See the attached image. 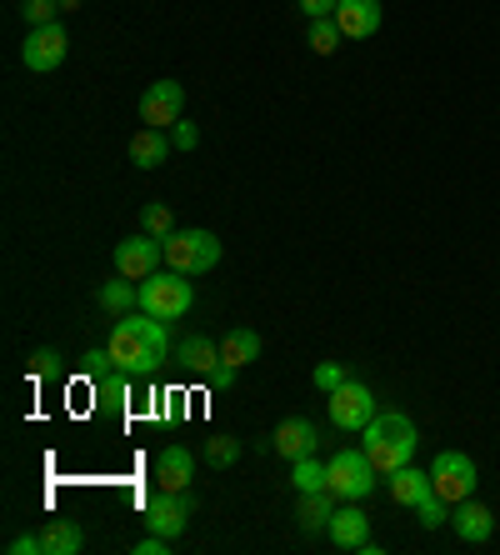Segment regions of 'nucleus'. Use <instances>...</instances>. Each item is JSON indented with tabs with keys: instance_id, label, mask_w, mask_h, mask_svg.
Wrapping results in <instances>:
<instances>
[{
	"instance_id": "nucleus-7",
	"label": "nucleus",
	"mask_w": 500,
	"mask_h": 555,
	"mask_svg": "<svg viewBox=\"0 0 500 555\" xmlns=\"http://www.w3.org/2000/svg\"><path fill=\"white\" fill-rule=\"evenodd\" d=\"M65 51H70V36H65L61 21H51V26H30L26 46H21V61H26V70H36V76H51V70H61Z\"/></svg>"
},
{
	"instance_id": "nucleus-14",
	"label": "nucleus",
	"mask_w": 500,
	"mask_h": 555,
	"mask_svg": "<svg viewBox=\"0 0 500 555\" xmlns=\"http://www.w3.org/2000/svg\"><path fill=\"white\" fill-rule=\"evenodd\" d=\"M450 526H456V535H461L465 545H486L490 535H496V511H490L486 501L465 495V501H456V516H450Z\"/></svg>"
},
{
	"instance_id": "nucleus-1",
	"label": "nucleus",
	"mask_w": 500,
	"mask_h": 555,
	"mask_svg": "<svg viewBox=\"0 0 500 555\" xmlns=\"http://www.w3.org/2000/svg\"><path fill=\"white\" fill-rule=\"evenodd\" d=\"M111 361L120 365V371H130L136 380H145V375H155L161 365L170 361V336H166V321H155L151 310H126L116 325H111Z\"/></svg>"
},
{
	"instance_id": "nucleus-10",
	"label": "nucleus",
	"mask_w": 500,
	"mask_h": 555,
	"mask_svg": "<svg viewBox=\"0 0 500 555\" xmlns=\"http://www.w3.org/2000/svg\"><path fill=\"white\" fill-rule=\"evenodd\" d=\"M191 511H195L191 491H155L151 501H145V526H151L155 535H170V541H176L180 530L191 526Z\"/></svg>"
},
{
	"instance_id": "nucleus-3",
	"label": "nucleus",
	"mask_w": 500,
	"mask_h": 555,
	"mask_svg": "<svg viewBox=\"0 0 500 555\" xmlns=\"http://www.w3.org/2000/svg\"><path fill=\"white\" fill-rule=\"evenodd\" d=\"M161 246H166V271L206 275V271L220 266V241L210 231H201V225H191V231H170Z\"/></svg>"
},
{
	"instance_id": "nucleus-22",
	"label": "nucleus",
	"mask_w": 500,
	"mask_h": 555,
	"mask_svg": "<svg viewBox=\"0 0 500 555\" xmlns=\"http://www.w3.org/2000/svg\"><path fill=\"white\" fill-rule=\"evenodd\" d=\"M291 486H295L300 495H310V491H331V465L316 461V451L300 455V461H291Z\"/></svg>"
},
{
	"instance_id": "nucleus-24",
	"label": "nucleus",
	"mask_w": 500,
	"mask_h": 555,
	"mask_svg": "<svg viewBox=\"0 0 500 555\" xmlns=\"http://www.w3.org/2000/svg\"><path fill=\"white\" fill-rule=\"evenodd\" d=\"M95 300H101L111 315H126V310L141 306V281H126V275H120V281H105L101 291H95Z\"/></svg>"
},
{
	"instance_id": "nucleus-18",
	"label": "nucleus",
	"mask_w": 500,
	"mask_h": 555,
	"mask_svg": "<svg viewBox=\"0 0 500 555\" xmlns=\"http://www.w3.org/2000/svg\"><path fill=\"white\" fill-rule=\"evenodd\" d=\"M170 151H176V141H166V130H155V126H141L136 135H130V166L136 170L166 166Z\"/></svg>"
},
{
	"instance_id": "nucleus-29",
	"label": "nucleus",
	"mask_w": 500,
	"mask_h": 555,
	"mask_svg": "<svg viewBox=\"0 0 500 555\" xmlns=\"http://www.w3.org/2000/svg\"><path fill=\"white\" fill-rule=\"evenodd\" d=\"M446 511H450V501H440V495L431 491V495H425L421 505H415V520H421L425 530H440V526H446V520H450Z\"/></svg>"
},
{
	"instance_id": "nucleus-23",
	"label": "nucleus",
	"mask_w": 500,
	"mask_h": 555,
	"mask_svg": "<svg viewBox=\"0 0 500 555\" xmlns=\"http://www.w3.org/2000/svg\"><path fill=\"white\" fill-rule=\"evenodd\" d=\"M220 361L235 365V371H245L251 361H260V336L256 331H245V325L241 331H231V336L220 340Z\"/></svg>"
},
{
	"instance_id": "nucleus-25",
	"label": "nucleus",
	"mask_w": 500,
	"mask_h": 555,
	"mask_svg": "<svg viewBox=\"0 0 500 555\" xmlns=\"http://www.w3.org/2000/svg\"><path fill=\"white\" fill-rule=\"evenodd\" d=\"M306 40H310V51H316V55H335L346 36H341V26H335V15H325V21H310V36Z\"/></svg>"
},
{
	"instance_id": "nucleus-11",
	"label": "nucleus",
	"mask_w": 500,
	"mask_h": 555,
	"mask_svg": "<svg viewBox=\"0 0 500 555\" xmlns=\"http://www.w3.org/2000/svg\"><path fill=\"white\" fill-rule=\"evenodd\" d=\"M161 260H166V246L141 231L116 246V275H126V281H151V275L161 271Z\"/></svg>"
},
{
	"instance_id": "nucleus-5",
	"label": "nucleus",
	"mask_w": 500,
	"mask_h": 555,
	"mask_svg": "<svg viewBox=\"0 0 500 555\" xmlns=\"http://www.w3.org/2000/svg\"><path fill=\"white\" fill-rule=\"evenodd\" d=\"M191 306H195L191 275L155 271L151 281H141V310H151L155 321H180V315H191Z\"/></svg>"
},
{
	"instance_id": "nucleus-20",
	"label": "nucleus",
	"mask_w": 500,
	"mask_h": 555,
	"mask_svg": "<svg viewBox=\"0 0 500 555\" xmlns=\"http://www.w3.org/2000/svg\"><path fill=\"white\" fill-rule=\"evenodd\" d=\"M335 495L331 491H310V495H300V505H295V520H300V530L306 535H321L325 526H331V516H335Z\"/></svg>"
},
{
	"instance_id": "nucleus-17",
	"label": "nucleus",
	"mask_w": 500,
	"mask_h": 555,
	"mask_svg": "<svg viewBox=\"0 0 500 555\" xmlns=\"http://www.w3.org/2000/svg\"><path fill=\"white\" fill-rule=\"evenodd\" d=\"M385 486H390V501L406 505V511H415L425 495L436 491V486H431V470H421V465H396V470L385 476Z\"/></svg>"
},
{
	"instance_id": "nucleus-12",
	"label": "nucleus",
	"mask_w": 500,
	"mask_h": 555,
	"mask_svg": "<svg viewBox=\"0 0 500 555\" xmlns=\"http://www.w3.org/2000/svg\"><path fill=\"white\" fill-rule=\"evenodd\" d=\"M270 440H275V455H281V461H300V455H310L321 446V430H316L310 415H285L281 426L270 430Z\"/></svg>"
},
{
	"instance_id": "nucleus-6",
	"label": "nucleus",
	"mask_w": 500,
	"mask_h": 555,
	"mask_svg": "<svg viewBox=\"0 0 500 555\" xmlns=\"http://www.w3.org/2000/svg\"><path fill=\"white\" fill-rule=\"evenodd\" d=\"M325 411H331V426L341 430V436H360V430L375 421L381 401H375V390L366 386V380H356V375H350L346 386L325 396Z\"/></svg>"
},
{
	"instance_id": "nucleus-16",
	"label": "nucleus",
	"mask_w": 500,
	"mask_h": 555,
	"mask_svg": "<svg viewBox=\"0 0 500 555\" xmlns=\"http://www.w3.org/2000/svg\"><path fill=\"white\" fill-rule=\"evenodd\" d=\"M155 480H161V491H191L195 455L185 446H166V451L155 455Z\"/></svg>"
},
{
	"instance_id": "nucleus-8",
	"label": "nucleus",
	"mask_w": 500,
	"mask_h": 555,
	"mask_svg": "<svg viewBox=\"0 0 500 555\" xmlns=\"http://www.w3.org/2000/svg\"><path fill=\"white\" fill-rule=\"evenodd\" d=\"M431 486H436V495L450 505L475 495V461L465 451H440L436 461H431Z\"/></svg>"
},
{
	"instance_id": "nucleus-13",
	"label": "nucleus",
	"mask_w": 500,
	"mask_h": 555,
	"mask_svg": "<svg viewBox=\"0 0 500 555\" xmlns=\"http://www.w3.org/2000/svg\"><path fill=\"white\" fill-rule=\"evenodd\" d=\"M325 535H331V545H341V551H360V545L371 541V516L360 511V501H341L331 526H325Z\"/></svg>"
},
{
	"instance_id": "nucleus-27",
	"label": "nucleus",
	"mask_w": 500,
	"mask_h": 555,
	"mask_svg": "<svg viewBox=\"0 0 500 555\" xmlns=\"http://www.w3.org/2000/svg\"><path fill=\"white\" fill-rule=\"evenodd\" d=\"M206 461L220 465V470H226V465H235V461H241V440H235L231 430H216V436L206 440Z\"/></svg>"
},
{
	"instance_id": "nucleus-37",
	"label": "nucleus",
	"mask_w": 500,
	"mask_h": 555,
	"mask_svg": "<svg viewBox=\"0 0 500 555\" xmlns=\"http://www.w3.org/2000/svg\"><path fill=\"white\" fill-rule=\"evenodd\" d=\"M61 11H80V0H61Z\"/></svg>"
},
{
	"instance_id": "nucleus-9",
	"label": "nucleus",
	"mask_w": 500,
	"mask_h": 555,
	"mask_svg": "<svg viewBox=\"0 0 500 555\" xmlns=\"http://www.w3.org/2000/svg\"><path fill=\"white\" fill-rule=\"evenodd\" d=\"M141 120L155 130H170L176 120H185V86L180 80H151L141 95Z\"/></svg>"
},
{
	"instance_id": "nucleus-26",
	"label": "nucleus",
	"mask_w": 500,
	"mask_h": 555,
	"mask_svg": "<svg viewBox=\"0 0 500 555\" xmlns=\"http://www.w3.org/2000/svg\"><path fill=\"white\" fill-rule=\"evenodd\" d=\"M141 231L155 235V241H166V235L176 231V216H170L166 201H151V206H141Z\"/></svg>"
},
{
	"instance_id": "nucleus-30",
	"label": "nucleus",
	"mask_w": 500,
	"mask_h": 555,
	"mask_svg": "<svg viewBox=\"0 0 500 555\" xmlns=\"http://www.w3.org/2000/svg\"><path fill=\"white\" fill-rule=\"evenodd\" d=\"M21 15H26V26H51L61 15V0H21Z\"/></svg>"
},
{
	"instance_id": "nucleus-31",
	"label": "nucleus",
	"mask_w": 500,
	"mask_h": 555,
	"mask_svg": "<svg viewBox=\"0 0 500 555\" xmlns=\"http://www.w3.org/2000/svg\"><path fill=\"white\" fill-rule=\"evenodd\" d=\"M55 371H61V356H55L51 346H40L36 356H30V375H36V380H51Z\"/></svg>"
},
{
	"instance_id": "nucleus-2",
	"label": "nucleus",
	"mask_w": 500,
	"mask_h": 555,
	"mask_svg": "<svg viewBox=\"0 0 500 555\" xmlns=\"http://www.w3.org/2000/svg\"><path fill=\"white\" fill-rule=\"evenodd\" d=\"M360 446L366 455L375 461L381 476H390L396 465H411L415 461V446H421V430L406 411H375V421L360 430Z\"/></svg>"
},
{
	"instance_id": "nucleus-35",
	"label": "nucleus",
	"mask_w": 500,
	"mask_h": 555,
	"mask_svg": "<svg viewBox=\"0 0 500 555\" xmlns=\"http://www.w3.org/2000/svg\"><path fill=\"white\" fill-rule=\"evenodd\" d=\"M235 375H241V371H235V365H226V361H220L216 371L206 375V386H210V390H231V386H235Z\"/></svg>"
},
{
	"instance_id": "nucleus-36",
	"label": "nucleus",
	"mask_w": 500,
	"mask_h": 555,
	"mask_svg": "<svg viewBox=\"0 0 500 555\" xmlns=\"http://www.w3.org/2000/svg\"><path fill=\"white\" fill-rule=\"evenodd\" d=\"M335 5H341V0H300L306 21H325V15H335Z\"/></svg>"
},
{
	"instance_id": "nucleus-21",
	"label": "nucleus",
	"mask_w": 500,
	"mask_h": 555,
	"mask_svg": "<svg viewBox=\"0 0 500 555\" xmlns=\"http://www.w3.org/2000/svg\"><path fill=\"white\" fill-rule=\"evenodd\" d=\"M40 541H46V555H76L86 545V530L76 520H46L40 526Z\"/></svg>"
},
{
	"instance_id": "nucleus-28",
	"label": "nucleus",
	"mask_w": 500,
	"mask_h": 555,
	"mask_svg": "<svg viewBox=\"0 0 500 555\" xmlns=\"http://www.w3.org/2000/svg\"><path fill=\"white\" fill-rule=\"evenodd\" d=\"M310 380H316V390H325V396H331V390H341V386L350 380V365H341V361H321Z\"/></svg>"
},
{
	"instance_id": "nucleus-32",
	"label": "nucleus",
	"mask_w": 500,
	"mask_h": 555,
	"mask_svg": "<svg viewBox=\"0 0 500 555\" xmlns=\"http://www.w3.org/2000/svg\"><path fill=\"white\" fill-rule=\"evenodd\" d=\"M5 551H11V555H46V541H40L36 530H21V535H11V541H5Z\"/></svg>"
},
{
	"instance_id": "nucleus-19",
	"label": "nucleus",
	"mask_w": 500,
	"mask_h": 555,
	"mask_svg": "<svg viewBox=\"0 0 500 555\" xmlns=\"http://www.w3.org/2000/svg\"><path fill=\"white\" fill-rule=\"evenodd\" d=\"M176 365H180V371H191V375H210L220 365V346L210 336H201V331H195V336H185L176 346Z\"/></svg>"
},
{
	"instance_id": "nucleus-33",
	"label": "nucleus",
	"mask_w": 500,
	"mask_h": 555,
	"mask_svg": "<svg viewBox=\"0 0 500 555\" xmlns=\"http://www.w3.org/2000/svg\"><path fill=\"white\" fill-rule=\"evenodd\" d=\"M170 141H176V151H195V145H201V126H195V120H176V126H170Z\"/></svg>"
},
{
	"instance_id": "nucleus-15",
	"label": "nucleus",
	"mask_w": 500,
	"mask_h": 555,
	"mask_svg": "<svg viewBox=\"0 0 500 555\" xmlns=\"http://www.w3.org/2000/svg\"><path fill=\"white\" fill-rule=\"evenodd\" d=\"M335 26L346 40H366L381 30V0H341L335 5Z\"/></svg>"
},
{
	"instance_id": "nucleus-34",
	"label": "nucleus",
	"mask_w": 500,
	"mask_h": 555,
	"mask_svg": "<svg viewBox=\"0 0 500 555\" xmlns=\"http://www.w3.org/2000/svg\"><path fill=\"white\" fill-rule=\"evenodd\" d=\"M176 551V541H170V535H145V541H136V555H170Z\"/></svg>"
},
{
	"instance_id": "nucleus-4",
	"label": "nucleus",
	"mask_w": 500,
	"mask_h": 555,
	"mask_svg": "<svg viewBox=\"0 0 500 555\" xmlns=\"http://www.w3.org/2000/svg\"><path fill=\"white\" fill-rule=\"evenodd\" d=\"M325 465H331L335 501H366V495L381 486V470H375V461L366 455V446H346V451H335Z\"/></svg>"
}]
</instances>
